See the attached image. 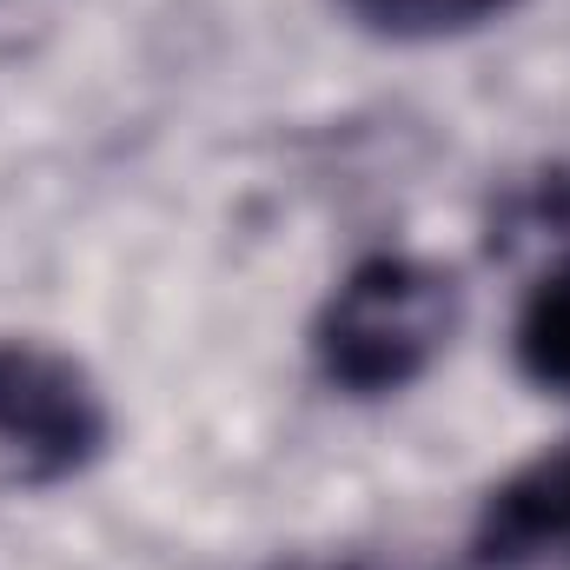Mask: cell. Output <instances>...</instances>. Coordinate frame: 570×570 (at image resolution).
<instances>
[{
  "label": "cell",
  "mask_w": 570,
  "mask_h": 570,
  "mask_svg": "<svg viewBox=\"0 0 570 570\" xmlns=\"http://www.w3.org/2000/svg\"><path fill=\"white\" fill-rule=\"evenodd\" d=\"M464 318V292L444 266L412 253H372L312 318V365L345 399H392L444 358Z\"/></svg>",
  "instance_id": "1"
},
{
  "label": "cell",
  "mask_w": 570,
  "mask_h": 570,
  "mask_svg": "<svg viewBox=\"0 0 570 570\" xmlns=\"http://www.w3.org/2000/svg\"><path fill=\"white\" fill-rule=\"evenodd\" d=\"M114 438V412L87 365L53 345H0V491H53Z\"/></svg>",
  "instance_id": "2"
},
{
  "label": "cell",
  "mask_w": 570,
  "mask_h": 570,
  "mask_svg": "<svg viewBox=\"0 0 570 570\" xmlns=\"http://www.w3.org/2000/svg\"><path fill=\"white\" fill-rule=\"evenodd\" d=\"M458 570H570V444L484 491L458 544Z\"/></svg>",
  "instance_id": "3"
},
{
  "label": "cell",
  "mask_w": 570,
  "mask_h": 570,
  "mask_svg": "<svg viewBox=\"0 0 570 570\" xmlns=\"http://www.w3.org/2000/svg\"><path fill=\"white\" fill-rule=\"evenodd\" d=\"M345 20L372 40H399V47H431V40H458L491 27L498 13H511L518 0H338Z\"/></svg>",
  "instance_id": "4"
},
{
  "label": "cell",
  "mask_w": 570,
  "mask_h": 570,
  "mask_svg": "<svg viewBox=\"0 0 570 570\" xmlns=\"http://www.w3.org/2000/svg\"><path fill=\"white\" fill-rule=\"evenodd\" d=\"M511 345H518V372H524L538 392L570 399V253L531 285Z\"/></svg>",
  "instance_id": "5"
},
{
  "label": "cell",
  "mask_w": 570,
  "mask_h": 570,
  "mask_svg": "<svg viewBox=\"0 0 570 570\" xmlns=\"http://www.w3.org/2000/svg\"><path fill=\"white\" fill-rule=\"evenodd\" d=\"M273 570H412V564L372 558V551H298V558H279Z\"/></svg>",
  "instance_id": "6"
}]
</instances>
